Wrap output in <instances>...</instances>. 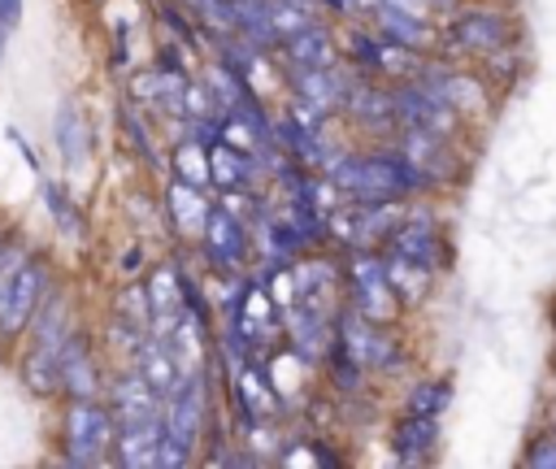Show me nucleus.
I'll list each match as a JSON object with an SVG mask.
<instances>
[{
	"mask_svg": "<svg viewBox=\"0 0 556 469\" xmlns=\"http://www.w3.org/2000/svg\"><path fill=\"white\" fill-rule=\"evenodd\" d=\"M161 417H165V439L195 452L208 421V378L200 369H187L182 382L161 400Z\"/></svg>",
	"mask_w": 556,
	"mask_h": 469,
	"instance_id": "obj_6",
	"label": "nucleus"
},
{
	"mask_svg": "<svg viewBox=\"0 0 556 469\" xmlns=\"http://www.w3.org/2000/svg\"><path fill=\"white\" fill-rule=\"evenodd\" d=\"M22 378H26V386H30L35 395H52V391H61L56 352H48V347H30L26 360H22Z\"/></svg>",
	"mask_w": 556,
	"mask_h": 469,
	"instance_id": "obj_28",
	"label": "nucleus"
},
{
	"mask_svg": "<svg viewBox=\"0 0 556 469\" xmlns=\"http://www.w3.org/2000/svg\"><path fill=\"white\" fill-rule=\"evenodd\" d=\"M387 248L408 256V261H417V265H426L430 274H439V265H443V248H439V230H434L430 213H404L400 226L391 230Z\"/></svg>",
	"mask_w": 556,
	"mask_h": 469,
	"instance_id": "obj_14",
	"label": "nucleus"
},
{
	"mask_svg": "<svg viewBox=\"0 0 556 469\" xmlns=\"http://www.w3.org/2000/svg\"><path fill=\"white\" fill-rule=\"evenodd\" d=\"M382 269H387L391 291L400 295V304H421L430 295V287H434V274L426 265H417V261H408V256H400L391 248L382 252Z\"/></svg>",
	"mask_w": 556,
	"mask_h": 469,
	"instance_id": "obj_24",
	"label": "nucleus"
},
{
	"mask_svg": "<svg viewBox=\"0 0 556 469\" xmlns=\"http://www.w3.org/2000/svg\"><path fill=\"white\" fill-rule=\"evenodd\" d=\"M117 313L130 321V326H139V330H148V291L143 287H126L122 295H117Z\"/></svg>",
	"mask_w": 556,
	"mask_h": 469,
	"instance_id": "obj_33",
	"label": "nucleus"
},
{
	"mask_svg": "<svg viewBox=\"0 0 556 469\" xmlns=\"http://www.w3.org/2000/svg\"><path fill=\"white\" fill-rule=\"evenodd\" d=\"M43 204H48V213L56 217V226H61L70 239H83V217H78V208L65 200V191H61L56 182H43Z\"/></svg>",
	"mask_w": 556,
	"mask_h": 469,
	"instance_id": "obj_32",
	"label": "nucleus"
},
{
	"mask_svg": "<svg viewBox=\"0 0 556 469\" xmlns=\"http://www.w3.org/2000/svg\"><path fill=\"white\" fill-rule=\"evenodd\" d=\"M17 22H22V0H0V48L17 30Z\"/></svg>",
	"mask_w": 556,
	"mask_h": 469,
	"instance_id": "obj_35",
	"label": "nucleus"
},
{
	"mask_svg": "<svg viewBox=\"0 0 556 469\" xmlns=\"http://www.w3.org/2000/svg\"><path fill=\"white\" fill-rule=\"evenodd\" d=\"M182 91H187V74H178L169 65H152L130 78V96L161 113H182Z\"/></svg>",
	"mask_w": 556,
	"mask_h": 469,
	"instance_id": "obj_18",
	"label": "nucleus"
},
{
	"mask_svg": "<svg viewBox=\"0 0 556 469\" xmlns=\"http://www.w3.org/2000/svg\"><path fill=\"white\" fill-rule=\"evenodd\" d=\"M391 452L404 465H421L439 452V417H421V413H404L391 430Z\"/></svg>",
	"mask_w": 556,
	"mask_h": 469,
	"instance_id": "obj_20",
	"label": "nucleus"
},
{
	"mask_svg": "<svg viewBox=\"0 0 556 469\" xmlns=\"http://www.w3.org/2000/svg\"><path fill=\"white\" fill-rule=\"evenodd\" d=\"M56 369H61V391H70L74 400H87L100 391V378H96V360L83 343V334H65V343L56 347Z\"/></svg>",
	"mask_w": 556,
	"mask_h": 469,
	"instance_id": "obj_21",
	"label": "nucleus"
},
{
	"mask_svg": "<svg viewBox=\"0 0 556 469\" xmlns=\"http://www.w3.org/2000/svg\"><path fill=\"white\" fill-rule=\"evenodd\" d=\"M447 39L456 52H469V56H491L508 43V17L500 9H486V4H460L456 0V13L447 17Z\"/></svg>",
	"mask_w": 556,
	"mask_h": 469,
	"instance_id": "obj_8",
	"label": "nucleus"
},
{
	"mask_svg": "<svg viewBox=\"0 0 556 469\" xmlns=\"http://www.w3.org/2000/svg\"><path fill=\"white\" fill-rule=\"evenodd\" d=\"M165 204H169V213H174V226H178L182 234H195V239H200L204 217H208V204H204L200 187H191V182H174Z\"/></svg>",
	"mask_w": 556,
	"mask_h": 469,
	"instance_id": "obj_27",
	"label": "nucleus"
},
{
	"mask_svg": "<svg viewBox=\"0 0 556 469\" xmlns=\"http://www.w3.org/2000/svg\"><path fill=\"white\" fill-rule=\"evenodd\" d=\"M321 174L339 187L343 200L356 204L404 200L413 187H426V178L400 152H330L321 161Z\"/></svg>",
	"mask_w": 556,
	"mask_h": 469,
	"instance_id": "obj_1",
	"label": "nucleus"
},
{
	"mask_svg": "<svg viewBox=\"0 0 556 469\" xmlns=\"http://www.w3.org/2000/svg\"><path fill=\"white\" fill-rule=\"evenodd\" d=\"M348 74L343 65H326V69H291V96L295 104H308L317 113H339L343 96H348Z\"/></svg>",
	"mask_w": 556,
	"mask_h": 469,
	"instance_id": "obj_15",
	"label": "nucleus"
},
{
	"mask_svg": "<svg viewBox=\"0 0 556 469\" xmlns=\"http://www.w3.org/2000/svg\"><path fill=\"white\" fill-rule=\"evenodd\" d=\"M526 465L530 469H556V434H539L526 452Z\"/></svg>",
	"mask_w": 556,
	"mask_h": 469,
	"instance_id": "obj_34",
	"label": "nucleus"
},
{
	"mask_svg": "<svg viewBox=\"0 0 556 469\" xmlns=\"http://www.w3.org/2000/svg\"><path fill=\"white\" fill-rule=\"evenodd\" d=\"M208 178H213L222 191H243V187L256 178V165H252V156H248L243 148L217 139L213 152H208Z\"/></svg>",
	"mask_w": 556,
	"mask_h": 469,
	"instance_id": "obj_26",
	"label": "nucleus"
},
{
	"mask_svg": "<svg viewBox=\"0 0 556 469\" xmlns=\"http://www.w3.org/2000/svg\"><path fill=\"white\" fill-rule=\"evenodd\" d=\"M200 243H204L208 261H213L217 269H226V274H235V269L248 261V248H252L248 226H243V221H239V213H235V208H226V204L208 208L204 230H200Z\"/></svg>",
	"mask_w": 556,
	"mask_h": 469,
	"instance_id": "obj_9",
	"label": "nucleus"
},
{
	"mask_svg": "<svg viewBox=\"0 0 556 469\" xmlns=\"http://www.w3.org/2000/svg\"><path fill=\"white\" fill-rule=\"evenodd\" d=\"M52 139L61 148V161L70 174H83L87 169V152H91V139H87V117L65 100L56 109V122H52Z\"/></svg>",
	"mask_w": 556,
	"mask_h": 469,
	"instance_id": "obj_23",
	"label": "nucleus"
},
{
	"mask_svg": "<svg viewBox=\"0 0 556 469\" xmlns=\"http://www.w3.org/2000/svg\"><path fill=\"white\" fill-rule=\"evenodd\" d=\"M452 404V382L447 378H426V382H417L413 391H408V413H421V417H439L443 408Z\"/></svg>",
	"mask_w": 556,
	"mask_h": 469,
	"instance_id": "obj_30",
	"label": "nucleus"
},
{
	"mask_svg": "<svg viewBox=\"0 0 556 469\" xmlns=\"http://www.w3.org/2000/svg\"><path fill=\"white\" fill-rule=\"evenodd\" d=\"M230 334L248 347H261V343L278 339L282 334V304H274L265 287H248L243 300L230 313Z\"/></svg>",
	"mask_w": 556,
	"mask_h": 469,
	"instance_id": "obj_10",
	"label": "nucleus"
},
{
	"mask_svg": "<svg viewBox=\"0 0 556 469\" xmlns=\"http://www.w3.org/2000/svg\"><path fill=\"white\" fill-rule=\"evenodd\" d=\"M339 113L365 130H400L395 122V104H391V91L378 87L374 78H352L348 83V96L339 104Z\"/></svg>",
	"mask_w": 556,
	"mask_h": 469,
	"instance_id": "obj_13",
	"label": "nucleus"
},
{
	"mask_svg": "<svg viewBox=\"0 0 556 469\" xmlns=\"http://www.w3.org/2000/svg\"><path fill=\"white\" fill-rule=\"evenodd\" d=\"M135 369L152 382V391L165 400L178 382H182V373H187V365L178 360V352L165 343V339H156V334H148L139 347H135Z\"/></svg>",
	"mask_w": 556,
	"mask_h": 469,
	"instance_id": "obj_19",
	"label": "nucleus"
},
{
	"mask_svg": "<svg viewBox=\"0 0 556 469\" xmlns=\"http://www.w3.org/2000/svg\"><path fill=\"white\" fill-rule=\"evenodd\" d=\"M278 48H282V56H287V69H326V65H339V61H343L339 35H334L326 22L300 26V30L287 35Z\"/></svg>",
	"mask_w": 556,
	"mask_h": 469,
	"instance_id": "obj_12",
	"label": "nucleus"
},
{
	"mask_svg": "<svg viewBox=\"0 0 556 469\" xmlns=\"http://www.w3.org/2000/svg\"><path fill=\"white\" fill-rule=\"evenodd\" d=\"M113 434H117V421H113L109 404H100L96 395L70 400V408L61 417V447H65L70 465H104L113 452Z\"/></svg>",
	"mask_w": 556,
	"mask_h": 469,
	"instance_id": "obj_2",
	"label": "nucleus"
},
{
	"mask_svg": "<svg viewBox=\"0 0 556 469\" xmlns=\"http://www.w3.org/2000/svg\"><path fill=\"white\" fill-rule=\"evenodd\" d=\"M348 287H352V308L365 313L369 321H395L400 317V295L391 291L387 282V269H382V256L374 248H352L348 256Z\"/></svg>",
	"mask_w": 556,
	"mask_h": 469,
	"instance_id": "obj_5",
	"label": "nucleus"
},
{
	"mask_svg": "<svg viewBox=\"0 0 556 469\" xmlns=\"http://www.w3.org/2000/svg\"><path fill=\"white\" fill-rule=\"evenodd\" d=\"M434 4H439V9H452V4H456V0H434Z\"/></svg>",
	"mask_w": 556,
	"mask_h": 469,
	"instance_id": "obj_36",
	"label": "nucleus"
},
{
	"mask_svg": "<svg viewBox=\"0 0 556 469\" xmlns=\"http://www.w3.org/2000/svg\"><path fill=\"white\" fill-rule=\"evenodd\" d=\"M374 35L408 48V52H426L439 43V26L430 17H417V13H404L395 4H378L374 9Z\"/></svg>",
	"mask_w": 556,
	"mask_h": 469,
	"instance_id": "obj_16",
	"label": "nucleus"
},
{
	"mask_svg": "<svg viewBox=\"0 0 556 469\" xmlns=\"http://www.w3.org/2000/svg\"><path fill=\"white\" fill-rule=\"evenodd\" d=\"M52 282H56L52 278V265L39 252H26L22 265H17V274H13V282H9V291H4V300H0V339H22L26 334L35 308L48 295Z\"/></svg>",
	"mask_w": 556,
	"mask_h": 469,
	"instance_id": "obj_4",
	"label": "nucleus"
},
{
	"mask_svg": "<svg viewBox=\"0 0 556 469\" xmlns=\"http://www.w3.org/2000/svg\"><path fill=\"white\" fill-rule=\"evenodd\" d=\"M391 104H395L400 130H426L439 139H456V130H460V113L421 78H404L391 91Z\"/></svg>",
	"mask_w": 556,
	"mask_h": 469,
	"instance_id": "obj_3",
	"label": "nucleus"
},
{
	"mask_svg": "<svg viewBox=\"0 0 556 469\" xmlns=\"http://www.w3.org/2000/svg\"><path fill=\"white\" fill-rule=\"evenodd\" d=\"M165 439V417H139V421H122L113 434V452L109 460L122 469H156V452Z\"/></svg>",
	"mask_w": 556,
	"mask_h": 469,
	"instance_id": "obj_11",
	"label": "nucleus"
},
{
	"mask_svg": "<svg viewBox=\"0 0 556 469\" xmlns=\"http://www.w3.org/2000/svg\"><path fill=\"white\" fill-rule=\"evenodd\" d=\"M334 347L343 356H352L361 369H391L395 356H400V343L382 330V321H369L356 308L334 317Z\"/></svg>",
	"mask_w": 556,
	"mask_h": 469,
	"instance_id": "obj_7",
	"label": "nucleus"
},
{
	"mask_svg": "<svg viewBox=\"0 0 556 469\" xmlns=\"http://www.w3.org/2000/svg\"><path fill=\"white\" fill-rule=\"evenodd\" d=\"M291 300L295 304H313V308H330L334 300V265L326 261H300L291 269Z\"/></svg>",
	"mask_w": 556,
	"mask_h": 469,
	"instance_id": "obj_25",
	"label": "nucleus"
},
{
	"mask_svg": "<svg viewBox=\"0 0 556 469\" xmlns=\"http://www.w3.org/2000/svg\"><path fill=\"white\" fill-rule=\"evenodd\" d=\"M109 395H113V400H109V413H113L117 426H122V421H139V417H156V413H161V395L152 391V382H148L139 369L122 373V378L113 382Z\"/></svg>",
	"mask_w": 556,
	"mask_h": 469,
	"instance_id": "obj_22",
	"label": "nucleus"
},
{
	"mask_svg": "<svg viewBox=\"0 0 556 469\" xmlns=\"http://www.w3.org/2000/svg\"><path fill=\"white\" fill-rule=\"evenodd\" d=\"M235 391H239V404L248 408V417H269L278 408V395L269 391V382H265L261 369H239Z\"/></svg>",
	"mask_w": 556,
	"mask_h": 469,
	"instance_id": "obj_29",
	"label": "nucleus"
},
{
	"mask_svg": "<svg viewBox=\"0 0 556 469\" xmlns=\"http://www.w3.org/2000/svg\"><path fill=\"white\" fill-rule=\"evenodd\" d=\"M417 78L421 83H430L460 117H469V113H482L486 109V87H482V78H473L469 69H434L430 61H421V69H417Z\"/></svg>",
	"mask_w": 556,
	"mask_h": 469,
	"instance_id": "obj_17",
	"label": "nucleus"
},
{
	"mask_svg": "<svg viewBox=\"0 0 556 469\" xmlns=\"http://www.w3.org/2000/svg\"><path fill=\"white\" fill-rule=\"evenodd\" d=\"M174 174H178V182H191V187H204L208 182V152L191 139V143H178V152H174Z\"/></svg>",
	"mask_w": 556,
	"mask_h": 469,
	"instance_id": "obj_31",
	"label": "nucleus"
}]
</instances>
